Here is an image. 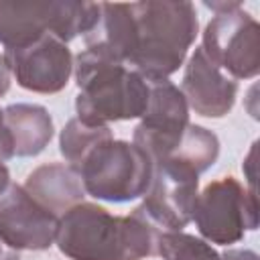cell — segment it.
Masks as SVG:
<instances>
[{
  "mask_svg": "<svg viewBox=\"0 0 260 260\" xmlns=\"http://www.w3.org/2000/svg\"><path fill=\"white\" fill-rule=\"evenodd\" d=\"M77 83L75 112L83 124L100 126L142 118L148 104V81L130 67L83 49L73 59Z\"/></svg>",
  "mask_w": 260,
  "mask_h": 260,
  "instance_id": "3",
  "label": "cell"
},
{
  "mask_svg": "<svg viewBox=\"0 0 260 260\" xmlns=\"http://www.w3.org/2000/svg\"><path fill=\"white\" fill-rule=\"evenodd\" d=\"M191 219L205 242L238 244L258 228V193L248 191L232 175L221 177L197 195Z\"/></svg>",
  "mask_w": 260,
  "mask_h": 260,
  "instance_id": "7",
  "label": "cell"
},
{
  "mask_svg": "<svg viewBox=\"0 0 260 260\" xmlns=\"http://www.w3.org/2000/svg\"><path fill=\"white\" fill-rule=\"evenodd\" d=\"M59 217L39 205L22 185L10 183L0 195V238L14 250L41 252L55 244Z\"/></svg>",
  "mask_w": 260,
  "mask_h": 260,
  "instance_id": "10",
  "label": "cell"
},
{
  "mask_svg": "<svg viewBox=\"0 0 260 260\" xmlns=\"http://www.w3.org/2000/svg\"><path fill=\"white\" fill-rule=\"evenodd\" d=\"M14 156V140H12V134L10 130L6 128L4 124V118H2V108H0V160L6 162Z\"/></svg>",
  "mask_w": 260,
  "mask_h": 260,
  "instance_id": "18",
  "label": "cell"
},
{
  "mask_svg": "<svg viewBox=\"0 0 260 260\" xmlns=\"http://www.w3.org/2000/svg\"><path fill=\"white\" fill-rule=\"evenodd\" d=\"M189 110L203 118H223L232 112L238 95V83L217 69L201 47H195L189 57L179 87Z\"/></svg>",
  "mask_w": 260,
  "mask_h": 260,
  "instance_id": "12",
  "label": "cell"
},
{
  "mask_svg": "<svg viewBox=\"0 0 260 260\" xmlns=\"http://www.w3.org/2000/svg\"><path fill=\"white\" fill-rule=\"evenodd\" d=\"M12 77L22 89L57 93L65 89L73 73V55L61 39L47 32L41 39L2 53Z\"/></svg>",
  "mask_w": 260,
  "mask_h": 260,
  "instance_id": "9",
  "label": "cell"
},
{
  "mask_svg": "<svg viewBox=\"0 0 260 260\" xmlns=\"http://www.w3.org/2000/svg\"><path fill=\"white\" fill-rule=\"evenodd\" d=\"M219 260H260L254 250L244 248H228L223 254H219Z\"/></svg>",
  "mask_w": 260,
  "mask_h": 260,
  "instance_id": "20",
  "label": "cell"
},
{
  "mask_svg": "<svg viewBox=\"0 0 260 260\" xmlns=\"http://www.w3.org/2000/svg\"><path fill=\"white\" fill-rule=\"evenodd\" d=\"M110 138H114V134L108 124L91 126V124H83L79 118H71L59 134V152L71 169L79 171L85 156L98 144H102Z\"/></svg>",
  "mask_w": 260,
  "mask_h": 260,
  "instance_id": "16",
  "label": "cell"
},
{
  "mask_svg": "<svg viewBox=\"0 0 260 260\" xmlns=\"http://www.w3.org/2000/svg\"><path fill=\"white\" fill-rule=\"evenodd\" d=\"M256 142L252 144V148H250V152H248V156H246V160H244V165H242V171H244V175H246V179H248V185H250V189L248 191H252V193H256Z\"/></svg>",
  "mask_w": 260,
  "mask_h": 260,
  "instance_id": "19",
  "label": "cell"
},
{
  "mask_svg": "<svg viewBox=\"0 0 260 260\" xmlns=\"http://www.w3.org/2000/svg\"><path fill=\"white\" fill-rule=\"evenodd\" d=\"M158 232L134 211L114 215L81 201L59 217L55 244L69 260H144L156 254Z\"/></svg>",
  "mask_w": 260,
  "mask_h": 260,
  "instance_id": "1",
  "label": "cell"
},
{
  "mask_svg": "<svg viewBox=\"0 0 260 260\" xmlns=\"http://www.w3.org/2000/svg\"><path fill=\"white\" fill-rule=\"evenodd\" d=\"M10 79H12V73L4 61V57L0 55V98H4L10 89Z\"/></svg>",
  "mask_w": 260,
  "mask_h": 260,
  "instance_id": "21",
  "label": "cell"
},
{
  "mask_svg": "<svg viewBox=\"0 0 260 260\" xmlns=\"http://www.w3.org/2000/svg\"><path fill=\"white\" fill-rule=\"evenodd\" d=\"M132 142L150 158V162L171 160L187 165L197 175L205 173L219 156V138L211 130L191 122L173 132H152L138 124Z\"/></svg>",
  "mask_w": 260,
  "mask_h": 260,
  "instance_id": "11",
  "label": "cell"
},
{
  "mask_svg": "<svg viewBox=\"0 0 260 260\" xmlns=\"http://www.w3.org/2000/svg\"><path fill=\"white\" fill-rule=\"evenodd\" d=\"M0 260H20V252L10 248L2 238H0Z\"/></svg>",
  "mask_w": 260,
  "mask_h": 260,
  "instance_id": "22",
  "label": "cell"
},
{
  "mask_svg": "<svg viewBox=\"0 0 260 260\" xmlns=\"http://www.w3.org/2000/svg\"><path fill=\"white\" fill-rule=\"evenodd\" d=\"M77 173L85 195L110 203H126L146 195L152 162L134 142L110 138L85 156Z\"/></svg>",
  "mask_w": 260,
  "mask_h": 260,
  "instance_id": "5",
  "label": "cell"
},
{
  "mask_svg": "<svg viewBox=\"0 0 260 260\" xmlns=\"http://www.w3.org/2000/svg\"><path fill=\"white\" fill-rule=\"evenodd\" d=\"M199 195V175L179 162H152L150 187L144 201L134 209L158 234L183 232L193 217L195 199Z\"/></svg>",
  "mask_w": 260,
  "mask_h": 260,
  "instance_id": "8",
  "label": "cell"
},
{
  "mask_svg": "<svg viewBox=\"0 0 260 260\" xmlns=\"http://www.w3.org/2000/svg\"><path fill=\"white\" fill-rule=\"evenodd\" d=\"M100 14V2L47 0L8 2L0 0V45L4 49L24 47L51 32L63 43L91 30Z\"/></svg>",
  "mask_w": 260,
  "mask_h": 260,
  "instance_id": "4",
  "label": "cell"
},
{
  "mask_svg": "<svg viewBox=\"0 0 260 260\" xmlns=\"http://www.w3.org/2000/svg\"><path fill=\"white\" fill-rule=\"evenodd\" d=\"M22 187L39 205L57 217L81 203L85 197L79 173L63 162H47L37 167L28 173Z\"/></svg>",
  "mask_w": 260,
  "mask_h": 260,
  "instance_id": "13",
  "label": "cell"
},
{
  "mask_svg": "<svg viewBox=\"0 0 260 260\" xmlns=\"http://www.w3.org/2000/svg\"><path fill=\"white\" fill-rule=\"evenodd\" d=\"M215 14L203 30V53L232 79H252L260 71V24L240 2H205Z\"/></svg>",
  "mask_w": 260,
  "mask_h": 260,
  "instance_id": "6",
  "label": "cell"
},
{
  "mask_svg": "<svg viewBox=\"0 0 260 260\" xmlns=\"http://www.w3.org/2000/svg\"><path fill=\"white\" fill-rule=\"evenodd\" d=\"M134 18V51L126 67L144 79H169L185 63L195 43L199 18L185 0L130 2Z\"/></svg>",
  "mask_w": 260,
  "mask_h": 260,
  "instance_id": "2",
  "label": "cell"
},
{
  "mask_svg": "<svg viewBox=\"0 0 260 260\" xmlns=\"http://www.w3.org/2000/svg\"><path fill=\"white\" fill-rule=\"evenodd\" d=\"M156 254L162 260H219L217 250L209 242L185 232L158 234Z\"/></svg>",
  "mask_w": 260,
  "mask_h": 260,
  "instance_id": "17",
  "label": "cell"
},
{
  "mask_svg": "<svg viewBox=\"0 0 260 260\" xmlns=\"http://www.w3.org/2000/svg\"><path fill=\"white\" fill-rule=\"evenodd\" d=\"M12 183V179H10V171H8V167L0 160V195L6 191V187Z\"/></svg>",
  "mask_w": 260,
  "mask_h": 260,
  "instance_id": "23",
  "label": "cell"
},
{
  "mask_svg": "<svg viewBox=\"0 0 260 260\" xmlns=\"http://www.w3.org/2000/svg\"><path fill=\"white\" fill-rule=\"evenodd\" d=\"M148 104L140 126L152 132H173L189 124V106L183 91L169 79H146Z\"/></svg>",
  "mask_w": 260,
  "mask_h": 260,
  "instance_id": "15",
  "label": "cell"
},
{
  "mask_svg": "<svg viewBox=\"0 0 260 260\" xmlns=\"http://www.w3.org/2000/svg\"><path fill=\"white\" fill-rule=\"evenodd\" d=\"M2 118L14 140V156L41 154L55 134L49 110L39 104H10L2 110Z\"/></svg>",
  "mask_w": 260,
  "mask_h": 260,
  "instance_id": "14",
  "label": "cell"
}]
</instances>
